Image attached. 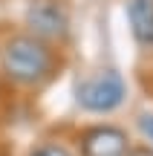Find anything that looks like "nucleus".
<instances>
[{
  "mask_svg": "<svg viewBox=\"0 0 153 156\" xmlns=\"http://www.w3.org/2000/svg\"><path fill=\"white\" fill-rule=\"evenodd\" d=\"M127 156H153V147H148V145H142V147H130V153Z\"/></svg>",
  "mask_w": 153,
  "mask_h": 156,
  "instance_id": "6e6552de",
  "label": "nucleus"
},
{
  "mask_svg": "<svg viewBox=\"0 0 153 156\" xmlns=\"http://www.w3.org/2000/svg\"><path fill=\"white\" fill-rule=\"evenodd\" d=\"M29 156H72L67 145H58V142H43V145H38Z\"/></svg>",
  "mask_w": 153,
  "mask_h": 156,
  "instance_id": "423d86ee",
  "label": "nucleus"
},
{
  "mask_svg": "<svg viewBox=\"0 0 153 156\" xmlns=\"http://www.w3.org/2000/svg\"><path fill=\"white\" fill-rule=\"evenodd\" d=\"M127 23L136 44L153 52V0H127Z\"/></svg>",
  "mask_w": 153,
  "mask_h": 156,
  "instance_id": "39448f33",
  "label": "nucleus"
},
{
  "mask_svg": "<svg viewBox=\"0 0 153 156\" xmlns=\"http://www.w3.org/2000/svg\"><path fill=\"white\" fill-rule=\"evenodd\" d=\"M124 95H127V84L116 69L90 75L75 87V101L87 113H113L121 107Z\"/></svg>",
  "mask_w": 153,
  "mask_h": 156,
  "instance_id": "f03ea898",
  "label": "nucleus"
},
{
  "mask_svg": "<svg viewBox=\"0 0 153 156\" xmlns=\"http://www.w3.org/2000/svg\"><path fill=\"white\" fill-rule=\"evenodd\" d=\"M26 26L32 38L43 44H55L69 35V17L58 0H35L26 9Z\"/></svg>",
  "mask_w": 153,
  "mask_h": 156,
  "instance_id": "7ed1b4c3",
  "label": "nucleus"
},
{
  "mask_svg": "<svg viewBox=\"0 0 153 156\" xmlns=\"http://www.w3.org/2000/svg\"><path fill=\"white\" fill-rule=\"evenodd\" d=\"M81 156H127L130 153V139L116 124H92L78 133Z\"/></svg>",
  "mask_w": 153,
  "mask_h": 156,
  "instance_id": "20e7f679",
  "label": "nucleus"
},
{
  "mask_svg": "<svg viewBox=\"0 0 153 156\" xmlns=\"http://www.w3.org/2000/svg\"><path fill=\"white\" fill-rule=\"evenodd\" d=\"M139 130H142V136L148 139V147H153V113L139 116Z\"/></svg>",
  "mask_w": 153,
  "mask_h": 156,
  "instance_id": "0eeeda50",
  "label": "nucleus"
},
{
  "mask_svg": "<svg viewBox=\"0 0 153 156\" xmlns=\"http://www.w3.org/2000/svg\"><path fill=\"white\" fill-rule=\"evenodd\" d=\"M0 69L17 87H40L55 73V52L32 35H15L0 49Z\"/></svg>",
  "mask_w": 153,
  "mask_h": 156,
  "instance_id": "f257e3e1",
  "label": "nucleus"
}]
</instances>
